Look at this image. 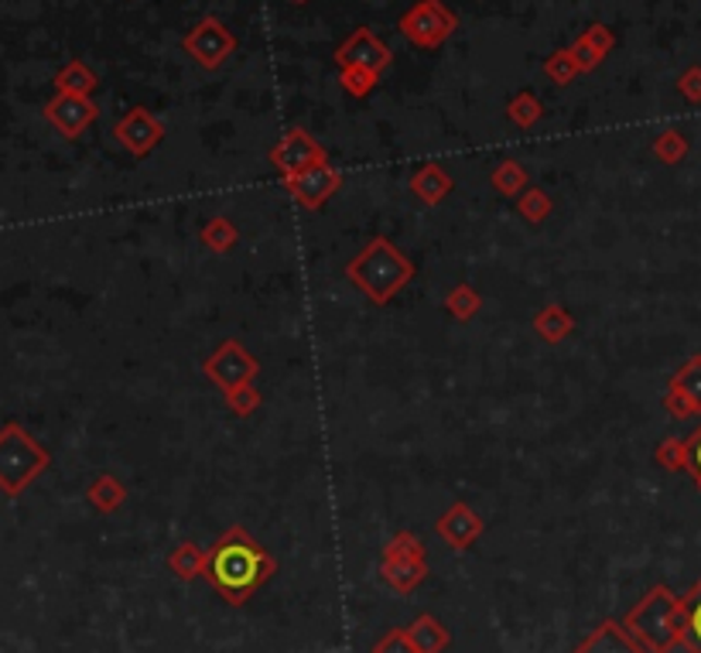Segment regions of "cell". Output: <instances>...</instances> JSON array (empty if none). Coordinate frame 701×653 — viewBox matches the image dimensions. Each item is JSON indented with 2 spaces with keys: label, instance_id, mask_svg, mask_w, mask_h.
<instances>
[{
  "label": "cell",
  "instance_id": "obj_1",
  "mask_svg": "<svg viewBox=\"0 0 701 653\" xmlns=\"http://www.w3.org/2000/svg\"><path fill=\"white\" fill-rule=\"evenodd\" d=\"M278 571L274 554L263 547L250 530L226 527L223 538L206 551V582L212 592H220L230 606H244L250 595L271 582Z\"/></svg>",
  "mask_w": 701,
  "mask_h": 653
},
{
  "label": "cell",
  "instance_id": "obj_2",
  "mask_svg": "<svg viewBox=\"0 0 701 653\" xmlns=\"http://www.w3.org/2000/svg\"><path fill=\"white\" fill-rule=\"evenodd\" d=\"M346 278L373 305H386L410 278H415V263H410L386 236H373L370 244L346 263Z\"/></svg>",
  "mask_w": 701,
  "mask_h": 653
},
{
  "label": "cell",
  "instance_id": "obj_3",
  "mask_svg": "<svg viewBox=\"0 0 701 653\" xmlns=\"http://www.w3.org/2000/svg\"><path fill=\"white\" fill-rule=\"evenodd\" d=\"M647 653H671L685 637V606L667 586H654L623 619Z\"/></svg>",
  "mask_w": 701,
  "mask_h": 653
},
{
  "label": "cell",
  "instance_id": "obj_4",
  "mask_svg": "<svg viewBox=\"0 0 701 653\" xmlns=\"http://www.w3.org/2000/svg\"><path fill=\"white\" fill-rule=\"evenodd\" d=\"M48 466L52 455L32 431H24L17 421L0 428V493L21 496Z\"/></svg>",
  "mask_w": 701,
  "mask_h": 653
},
{
  "label": "cell",
  "instance_id": "obj_5",
  "mask_svg": "<svg viewBox=\"0 0 701 653\" xmlns=\"http://www.w3.org/2000/svg\"><path fill=\"white\" fill-rule=\"evenodd\" d=\"M397 32L418 48H439L455 32V14L442 0H418L415 8L401 14Z\"/></svg>",
  "mask_w": 701,
  "mask_h": 653
},
{
  "label": "cell",
  "instance_id": "obj_6",
  "mask_svg": "<svg viewBox=\"0 0 701 653\" xmlns=\"http://www.w3.org/2000/svg\"><path fill=\"white\" fill-rule=\"evenodd\" d=\"M257 370H260L257 356L244 343H236V338H226V343L216 353H209L202 362L206 380L220 386L223 394L236 391V386H244V383H254Z\"/></svg>",
  "mask_w": 701,
  "mask_h": 653
},
{
  "label": "cell",
  "instance_id": "obj_7",
  "mask_svg": "<svg viewBox=\"0 0 701 653\" xmlns=\"http://www.w3.org/2000/svg\"><path fill=\"white\" fill-rule=\"evenodd\" d=\"M182 48L196 59L202 69H220L236 48V38L230 35V28L223 21L216 17H202L196 28H192L185 38H182Z\"/></svg>",
  "mask_w": 701,
  "mask_h": 653
},
{
  "label": "cell",
  "instance_id": "obj_8",
  "mask_svg": "<svg viewBox=\"0 0 701 653\" xmlns=\"http://www.w3.org/2000/svg\"><path fill=\"white\" fill-rule=\"evenodd\" d=\"M340 185H343V175L335 172L329 161H322L316 168H305V172H298V175H284L287 196L305 209H322L335 192H340Z\"/></svg>",
  "mask_w": 701,
  "mask_h": 653
},
{
  "label": "cell",
  "instance_id": "obj_9",
  "mask_svg": "<svg viewBox=\"0 0 701 653\" xmlns=\"http://www.w3.org/2000/svg\"><path fill=\"white\" fill-rule=\"evenodd\" d=\"M113 137L120 140V148L124 151H131L134 158H144L164 140V124L148 107H134L131 113H124L113 124Z\"/></svg>",
  "mask_w": 701,
  "mask_h": 653
},
{
  "label": "cell",
  "instance_id": "obj_10",
  "mask_svg": "<svg viewBox=\"0 0 701 653\" xmlns=\"http://www.w3.org/2000/svg\"><path fill=\"white\" fill-rule=\"evenodd\" d=\"M322 161H325V148L305 127L287 131L271 148V164L281 172V178L298 175V172H305V168H316Z\"/></svg>",
  "mask_w": 701,
  "mask_h": 653
},
{
  "label": "cell",
  "instance_id": "obj_11",
  "mask_svg": "<svg viewBox=\"0 0 701 653\" xmlns=\"http://www.w3.org/2000/svg\"><path fill=\"white\" fill-rule=\"evenodd\" d=\"M394 52L383 38H377L370 28H356L340 48H335V62L340 69H370V72H383L391 65Z\"/></svg>",
  "mask_w": 701,
  "mask_h": 653
},
{
  "label": "cell",
  "instance_id": "obj_12",
  "mask_svg": "<svg viewBox=\"0 0 701 653\" xmlns=\"http://www.w3.org/2000/svg\"><path fill=\"white\" fill-rule=\"evenodd\" d=\"M664 407H667V415L678 418V421L701 415V353H694L685 367L671 377Z\"/></svg>",
  "mask_w": 701,
  "mask_h": 653
},
{
  "label": "cell",
  "instance_id": "obj_13",
  "mask_svg": "<svg viewBox=\"0 0 701 653\" xmlns=\"http://www.w3.org/2000/svg\"><path fill=\"white\" fill-rule=\"evenodd\" d=\"M45 120L52 124L62 137H79L93 120H96V103L89 100V96H76V93H56L52 100L45 103Z\"/></svg>",
  "mask_w": 701,
  "mask_h": 653
},
{
  "label": "cell",
  "instance_id": "obj_14",
  "mask_svg": "<svg viewBox=\"0 0 701 653\" xmlns=\"http://www.w3.org/2000/svg\"><path fill=\"white\" fill-rule=\"evenodd\" d=\"M482 527H487V523H482V517L472 510L469 503H452L448 510L439 517V534L455 551L472 547L479 541V534H482Z\"/></svg>",
  "mask_w": 701,
  "mask_h": 653
},
{
  "label": "cell",
  "instance_id": "obj_15",
  "mask_svg": "<svg viewBox=\"0 0 701 653\" xmlns=\"http://www.w3.org/2000/svg\"><path fill=\"white\" fill-rule=\"evenodd\" d=\"M571 653H647L619 619H602Z\"/></svg>",
  "mask_w": 701,
  "mask_h": 653
},
{
  "label": "cell",
  "instance_id": "obj_16",
  "mask_svg": "<svg viewBox=\"0 0 701 653\" xmlns=\"http://www.w3.org/2000/svg\"><path fill=\"white\" fill-rule=\"evenodd\" d=\"M380 575L394 592L407 595L428 578V562L425 558H380Z\"/></svg>",
  "mask_w": 701,
  "mask_h": 653
},
{
  "label": "cell",
  "instance_id": "obj_17",
  "mask_svg": "<svg viewBox=\"0 0 701 653\" xmlns=\"http://www.w3.org/2000/svg\"><path fill=\"white\" fill-rule=\"evenodd\" d=\"M407 640H410V646H415V653H445L452 643V633L439 616L421 613L415 623L407 626Z\"/></svg>",
  "mask_w": 701,
  "mask_h": 653
},
{
  "label": "cell",
  "instance_id": "obj_18",
  "mask_svg": "<svg viewBox=\"0 0 701 653\" xmlns=\"http://www.w3.org/2000/svg\"><path fill=\"white\" fill-rule=\"evenodd\" d=\"M410 192L425 202V206H442L452 192V175L442 164H421L415 175H410Z\"/></svg>",
  "mask_w": 701,
  "mask_h": 653
},
{
  "label": "cell",
  "instance_id": "obj_19",
  "mask_svg": "<svg viewBox=\"0 0 701 653\" xmlns=\"http://www.w3.org/2000/svg\"><path fill=\"white\" fill-rule=\"evenodd\" d=\"M86 500L93 503V510H100V514H116L120 506H124V500H127V486H124V482H120L116 476L103 472V476H96V479L89 482Z\"/></svg>",
  "mask_w": 701,
  "mask_h": 653
},
{
  "label": "cell",
  "instance_id": "obj_20",
  "mask_svg": "<svg viewBox=\"0 0 701 653\" xmlns=\"http://www.w3.org/2000/svg\"><path fill=\"white\" fill-rule=\"evenodd\" d=\"M168 568L179 578V582H196V578L206 575V551L199 544H179L172 554H168Z\"/></svg>",
  "mask_w": 701,
  "mask_h": 653
},
{
  "label": "cell",
  "instance_id": "obj_21",
  "mask_svg": "<svg viewBox=\"0 0 701 653\" xmlns=\"http://www.w3.org/2000/svg\"><path fill=\"white\" fill-rule=\"evenodd\" d=\"M571 329H575V319L568 316V311L562 308V305H548V308H541L538 316H534V332L544 338V343H565V338L571 335Z\"/></svg>",
  "mask_w": 701,
  "mask_h": 653
},
{
  "label": "cell",
  "instance_id": "obj_22",
  "mask_svg": "<svg viewBox=\"0 0 701 653\" xmlns=\"http://www.w3.org/2000/svg\"><path fill=\"white\" fill-rule=\"evenodd\" d=\"M100 86L96 72L86 62H65L56 72V89L59 93H76V96H93V89Z\"/></svg>",
  "mask_w": 701,
  "mask_h": 653
},
{
  "label": "cell",
  "instance_id": "obj_23",
  "mask_svg": "<svg viewBox=\"0 0 701 653\" xmlns=\"http://www.w3.org/2000/svg\"><path fill=\"white\" fill-rule=\"evenodd\" d=\"M681 606H685V637H681V646L688 653H701V578L691 586L688 595H681Z\"/></svg>",
  "mask_w": 701,
  "mask_h": 653
},
{
  "label": "cell",
  "instance_id": "obj_24",
  "mask_svg": "<svg viewBox=\"0 0 701 653\" xmlns=\"http://www.w3.org/2000/svg\"><path fill=\"white\" fill-rule=\"evenodd\" d=\"M199 239L212 254H230L239 239V230L233 226V220H226V215H212V220L199 230Z\"/></svg>",
  "mask_w": 701,
  "mask_h": 653
},
{
  "label": "cell",
  "instance_id": "obj_25",
  "mask_svg": "<svg viewBox=\"0 0 701 653\" xmlns=\"http://www.w3.org/2000/svg\"><path fill=\"white\" fill-rule=\"evenodd\" d=\"M490 182H493V188L500 192V196H506V199H517L524 188H530V175H527V168L520 161H500L493 168Z\"/></svg>",
  "mask_w": 701,
  "mask_h": 653
},
{
  "label": "cell",
  "instance_id": "obj_26",
  "mask_svg": "<svg viewBox=\"0 0 701 653\" xmlns=\"http://www.w3.org/2000/svg\"><path fill=\"white\" fill-rule=\"evenodd\" d=\"M445 308H448V316L458 319V322H469L476 311L482 308V295L476 292L472 284H455L452 292L445 295Z\"/></svg>",
  "mask_w": 701,
  "mask_h": 653
},
{
  "label": "cell",
  "instance_id": "obj_27",
  "mask_svg": "<svg viewBox=\"0 0 701 653\" xmlns=\"http://www.w3.org/2000/svg\"><path fill=\"white\" fill-rule=\"evenodd\" d=\"M517 209H520V215H524L527 223L538 226V223H544L548 215L554 212V202H551V196H548L544 188L530 185V188H524L520 196H517Z\"/></svg>",
  "mask_w": 701,
  "mask_h": 653
},
{
  "label": "cell",
  "instance_id": "obj_28",
  "mask_svg": "<svg viewBox=\"0 0 701 653\" xmlns=\"http://www.w3.org/2000/svg\"><path fill=\"white\" fill-rule=\"evenodd\" d=\"M506 116H511L517 127H534L538 120L544 116V107H541V100L534 93H517L511 100V107H506Z\"/></svg>",
  "mask_w": 701,
  "mask_h": 653
},
{
  "label": "cell",
  "instance_id": "obj_29",
  "mask_svg": "<svg viewBox=\"0 0 701 653\" xmlns=\"http://www.w3.org/2000/svg\"><path fill=\"white\" fill-rule=\"evenodd\" d=\"M544 76L551 83H558V86H568L575 83V76H582V69H578L575 56H571V48H558L548 62H544Z\"/></svg>",
  "mask_w": 701,
  "mask_h": 653
},
{
  "label": "cell",
  "instance_id": "obj_30",
  "mask_svg": "<svg viewBox=\"0 0 701 653\" xmlns=\"http://www.w3.org/2000/svg\"><path fill=\"white\" fill-rule=\"evenodd\" d=\"M654 155H657L664 164H678V161H685V158H688V137H685L681 131H664V134H657V140H654Z\"/></svg>",
  "mask_w": 701,
  "mask_h": 653
},
{
  "label": "cell",
  "instance_id": "obj_31",
  "mask_svg": "<svg viewBox=\"0 0 701 653\" xmlns=\"http://www.w3.org/2000/svg\"><path fill=\"white\" fill-rule=\"evenodd\" d=\"M380 558H425V544L418 534H410V530H397V534L386 541Z\"/></svg>",
  "mask_w": 701,
  "mask_h": 653
},
{
  "label": "cell",
  "instance_id": "obj_32",
  "mask_svg": "<svg viewBox=\"0 0 701 653\" xmlns=\"http://www.w3.org/2000/svg\"><path fill=\"white\" fill-rule=\"evenodd\" d=\"M340 83H343V89H346L349 96L362 100V96H370L373 86L380 83V72H370V69H343Z\"/></svg>",
  "mask_w": 701,
  "mask_h": 653
},
{
  "label": "cell",
  "instance_id": "obj_33",
  "mask_svg": "<svg viewBox=\"0 0 701 653\" xmlns=\"http://www.w3.org/2000/svg\"><path fill=\"white\" fill-rule=\"evenodd\" d=\"M226 397V404H230V410L236 418H250L254 410L260 407V391L254 383H244V386H236V391H230V394H223Z\"/></svg>",
  "mask_w": 701,
  "mask_h": 653
},
{
  "label": "cell",
  "instance_id": "obj_34",
  "mask_svg": "<svg viewBox=\"0 0 701 653\" xmlns=\"http://www.w3.org/2000/svg\"><path fill=\"white\" fill-rule=\"evenodd\" d=\"M654 455H657V466H664L667 472H681L685 469V439H664Z\"/></svg>",
  "mask_w": 701,
  "mask_h": 653
},
{
  "label": "cell",
  "instance_id": "obj_35",
  "mask_svg": "<svg viewBox=\"0 0 701 653\" xmlns=\"http://www.w3.org/2000/svg\"><path fill=\"white\" fill-rule=\"evenodd\" d=\"M582 41L592 48V56L602 62L610 52H613V45H616V35L606 28V24H592V28H586V35H582Z\"/></svg>",
  "mask_w": 701,
  "mask_h": 653
},
{
  "label": "cell",
  "instance_id": "obj_36",
  "mask_svg": "<svg viewBox=\"0 0 701 653\" xmlns=\"http://www.w3.org/2000/svg\"><path fill=\"white\" fill-rule=\"evenodd\" d=\"M685 472H691V479L701 486V424L685 439Z\"/></svg>",
  "mask_w": 701,
  "mask_h": 653
},
{
  "label": "cell",
  "instance_id": "obj_37",
  "mask_svg": "<svg viewBox=\"0 0 701 653\" xmlns=\"http://www.w3.org/2000/svg\"><path fill=\"white\" fill-rule=\"evenodd\" d=\"M678 93L688 103H701V65H688L678 76Z\"/></svg>",
  "mask_w": 701,
  "mask_h": 653
},
{
  "label": "cell",
  "instance_id": "obj_38",
  "mask_svg": "<svg viewBox=\"0 0 701 653\" xmlns=\"http://www.w3.org/2000/svg\"><path fill=\"white\" fill-rule=\"evenodd\" d=\"M373 653H415V646L407 640V630H391L373 643Z\"/></svg>",
  "mask_w": 701,
  "mask_h": 653
},
{
  "label": "cell",
  "instance_id": "obj_39",
  "mask_svg": "<svg viewBox=\"0 0 701 653\" xmlns=\"http://www.w3.org/2000/svg\"><path fill=\"white\" fill-rule=\"evenodd\" d=\"M295 4H305V0H295Z\"/></svg>",
  "mask_w": 701,
  "mask_h": 653
}]
</instances>
